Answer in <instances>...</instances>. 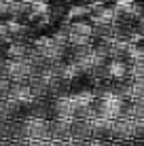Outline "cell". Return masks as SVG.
I'll return each mask as SVG.
<instances>
[{
	"mask_svg": "<svg viewBox=\"0 0 144 146\" xmlns=\"http://www.w3.org/2000/svg\"><path fill=\"white\" fill-rule=\"evenodd\" d=\"M49 138L53 142H70L72 140V123L70 121H49Z\"/></svg>",
	"mask_w": 144,
	"mask_h": 146,
	"instance_id": "1",
	"label": "cell"
},
{
	"mask_svg": "<svg viewBox=\"0 0 144 146\" xmlns=\"http://www.w3.org/2000/svg\"><path fill=\"white\" fill-rule=\"evenodd\" d=\"M87 146H110V142H104V140H89Z\"/></svg>",
	"mask_w": 144,
	"mask_h": 146,
	"instance_id": "2",
	"label": "cell"
},
{
	"mask_svg": "<svg viewBox=\"0 0 144 146\" xmlns=\"http://www.w3.org/2000/svg\"><path fill=\"white\" fill-rule=\"evenodd\" d=\"M110 146H131L129 142H110Z\"/></svg>",
	"mask_w": 144,
	"mask_h": 146,
	"instance_id": "3",
	"label": "cell"
}]
</instances>
